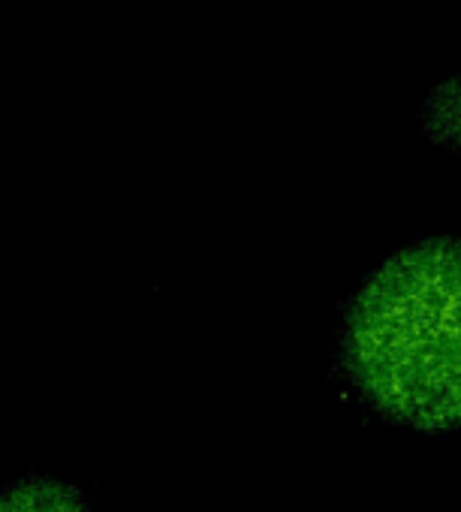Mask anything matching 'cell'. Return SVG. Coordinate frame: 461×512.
Instances as JSON below:
<instances>
[{"mask_svg": "<svg viewBox=\"0 0 461 512\" xmlns=\"http://www.w3.org/2000/svg\"><path fill=\"white\" fill-rule=\"evenodd\" d=\"M0 512H88V503L61 479L28 476L0 491Z\"/></svg>", "mask_w": 461, "mask_h": 512, "instance_id": "obj_2", "label": "cell"}, {"mask_svg": "<svg viewBox=\"0 0 461 512\" xmlns=\"http://www.w3.org/2000/svg\"><path fill=\"white\" fill-rule=\"evenodd\" d=\"M338 362L389 425L461 428V238H422L389 256L344 314Z\"/></svg>", "mask_w": 461, "mask_h": 512, "instance_id": "obj_1", "label": "cell"}, {"mask_svg": "<svg viewBox=\"0 0 461 512\" xmlns=\"http://www.w3.org/2000/svg\"><path fill=\"white\" fill-rule=\"evenodd\" d=\"M422 133L443 151L461 154V73L440 82L422 103Z\"/></svg>", "mask_w": 461, "mask_h": 512, "instance_id": "obj_3", "label": "cell"}]
</instances>
